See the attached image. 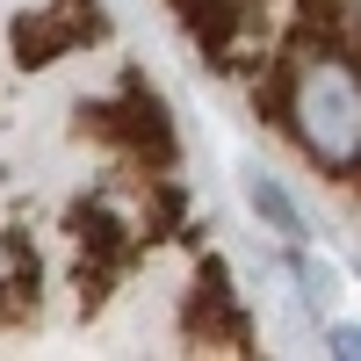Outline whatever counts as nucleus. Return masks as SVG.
<instances>
[{"mask_svg":"<svg viewBox=\"0 0 361 361\" xmlns=\"http://www.w3.org/2000/svg\"><path fill=\"white\" fill-rule=\"evenodd\" d=\"M289 130L325 173H361V73L333 51H311L289 73Z\"/></svg>","mask_w":361,"mask_h":361,"instance_id":"obj_1","label":"nucleus"},{"mask_svg":"<svg viewBox=\"0 0 361 361\" xmlns=\"http://www.w3.org/2000/svg\"><path fill=\"white\" fill-rule=\"evenodd\" d=\"M246 202H253V209H260V217L275 224L282 238H296V209H289V195H282L267 173H246Z\"/></svg>","mask_w":361,"mask_h":361,"instance_id":"obj_2","label":"nucleus"},{"mask_svg":"<svg viewBox=\"0 0 361 361\" xmlns=\"http://www.w3.org/2000/svg\"><path fill=\"white\" fill-rule=\"evenodd\" d=\"M333 347L340 354H361V333H333Z\"/></svg>","mask_w":361,"mask_h":361,"instance_id":"obj_3","label":"nucleus"}]
</instances>
